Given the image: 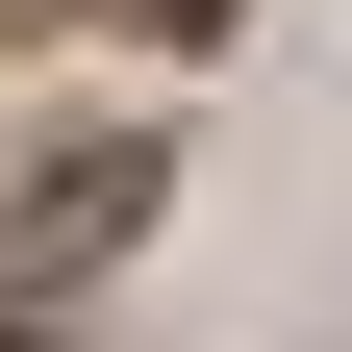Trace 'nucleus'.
<instances>
[{"label":"nucleus","instance_id":"7ed1b4c3","mask_svg":"<svg viewBox=\"0 0 352 352\" xmlns=\"http://www.w3.org/2000/svg\"><path fill=\"white\" fill-rule=\"evenodd\" d=\"M0 25H51V0H0Z\"/></svg>","mask_w":352,"mask_h":352},{"label":"nucleus","instance_id":"20e7f679","mask_svg":"<svg viewBox=\"0 0 352 352\" xmlns=\"http://www.w3.org/2000/svg\"><path fill=\"white\" fill-rule=\"evenodd\" d=\"M0 352H25V327H0Z\"/></svg>","mask_w":352,"mask_h":352},{"label":"nucleus","instance_id":"f257e3e1","mask_svg":"<svg viewBox=\"0 0 352 352\" xmlns=\"http://www.w3.org/2000/svg\"><path fill=\"white\" fill-rule=\"evenodd\" d=\"M126 227H151V151H126V126H101V151H25V176H0V277H101Z\"/></svg>","mask_w":352,"mask_h":352},{"label":"nucleus","instance_id":"f03ea898","mask_svg":"<svg viewBox=\"0 0 352 352\" xmlns=\"http://www.w3.org/2000/svg\"><path fill=\"white\" fill-rule=\"evenodd\" d=\"M151 25H227V0H151Z\"/></svg>","mask_w":352,"mask_h":352}]
</instances>
